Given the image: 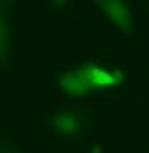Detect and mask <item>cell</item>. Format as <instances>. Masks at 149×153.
<instances>
[{
  "instance_id": "7a4b0ae2",
  "label": "cell",
  "mask_w": 149,
  "mask_h": 153,
  "mask_svg": "<svg viewBox=\"0 0 149 153\" xmlns=\"http://www.w3.org/2000/svg\"><path fill=\"white\" fill-rule=\"evenodd\" d=\"M51 125L61 133H74V131H80V118L72 112H63L51 118Z\"/></svg>"
},
{
  "instance_id": "3957f363",
  "label": "cell",
  "mask_w": 149,
  "mask_h": 153,
  "mask_svg": "<svg viewBox=\"0 0 149 153\" xmlns=\"http://www.w3.org/2000/svg\"><path fill=\"white\" fill-rule=\"evenodd\" d=\"M59 82H61V86L68 90L69 94H84L86 88H88V82L82 76V71H76V74L68 76V78H61Z\"/></svg>"
},
{
  "instance_id": "277c9868",
  "label": "cell",
  "mask_w": 149,
  "mask_h": 153,
  "mask_svg": "<svg viewBox=\"0 0 149 153\" xmlns=\"http://www.w3.org/2000/svg\"><path fill=\"white\" fill-rule=\"evenodd\" d=\"M82 76L86 78L88 84H116V78H112L108 71L98 70V68H88L86 71L82 70Z\"/></svg>"
},
{
  "instance_id": "5b68a950",
  "label": "cell",
  "mask_w": 149,
  "mask_h": 153,
  "mask_svg": "<svg viewBox=\"0 0 149 153\" xmlns=\"http://www.w3.org/2000/svg\"><path fill=\"white\" fill-rule=\"evenodd\" d=\"M4 41H6V33H4V25L0 23V51L4 49Z\"/></svg>"
},
{
  "instance_id": "6da1fadb",
  "label": "cell",
  "mask_w": 149,
  "mask_h": 153,
  "mask_svg": "<svg viewBox=\"0 0 149 153\" xmlns=\"http://www.w3.org/2000/svg\"><path fill=\"white\" fill-rule=\"evenodd\" d=\"M96 2L106 10V14L118 27H123V29L131 27V16H129V8L125 6V2H121V0H96Z\"/></svg>"
}]
</instances>
